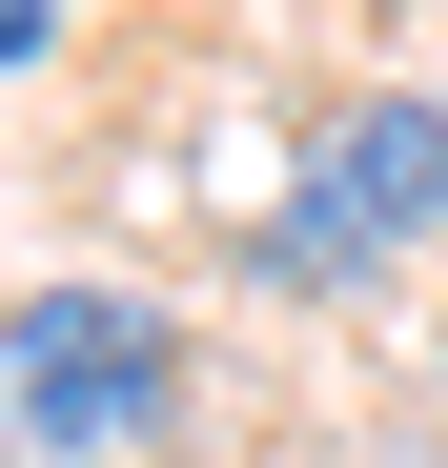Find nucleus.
Listing matches in <instances>:
<instances>
[{
	"mask_svg": "<svg viewBox=\"0 0 448 468\" xmlns=\"http://www.w3.org/2000/svg\"><path fill=\"white\" fill-rule=\"evenodd\" d=\"M0 468H21V448H0Z\"/></svg>",
	"mask_w": 448,
	"mask_h": 468,
	"instance_id": "3",
	"label": "nucleus"
},
{
	"mask_svg": "<svg viewBox=\"0 0 448 468\" xmlns=\"http://www.w3.org/2000/svg\"><path fill=\"white\" fill-rule=\"evenodd\" d=\"M428 367H448V346H428Z\"/></svg>",
	"mask_w": 448,
	"mask_h": 468,
	"instance_id": "4",
	"label": "nucleus"
},
{
	"mask_svg": "<svg viewBox=\"0 0 448 468\" xmlns=\"http://www.w3.org/2000/svg\"><path fill=\"white\" fill-rule=\"evenodd\" d=\"M0 428H21L41 468H123L184 428V326L123 285H21L0 305Z\"/></svg>",
	"mask_w": 448,
	"mask_h": 468,
	"instance_id": "1",
	"label": "nucleus"
},
{
	"mask_svg": "<svg viewBox=\"0 0 448 468\" xmlns=\"http://www.w3.org/2000/svg\"><path fill=\"white\" fill-rule=\"evenodd\" d=\"M428 224H448V102H347L265 224V285H347V265L428 245Z\"/></svg>",
	"mask_w": 448,
	"mask_h": 468,
	"instance_id": "2",
	"label": "nucleus"
}]
</instances>
